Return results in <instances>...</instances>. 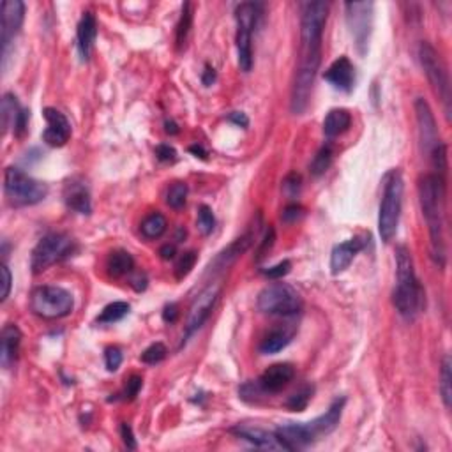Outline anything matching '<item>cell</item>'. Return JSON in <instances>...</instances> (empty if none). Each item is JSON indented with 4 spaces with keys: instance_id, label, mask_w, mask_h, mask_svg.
<instances>
[{
    "instance_id": "45",
    "label": "cell",
    "mask_w": 452,
    "mask_h": 452,
    "mask_svg": "<svg viewBox=\"0 0 452 452\" xmlns=\"http://www.w3.org/2000/svg\"><path fill=\"white\" fill-rule=\"evenodd\" d=\"M156 156L159 161H164V163H168V161H173L177 157V153L175 148L170 147V145H157L156 147Z\"/></svg>"
},
{
    "instance_id": "44",
    "label": "cell",
    "mask_w": 452,
    "mask_h": 452,
    "mask_svg": "<svg viewBox=\"0 0 452 452\" xmlns=\"http://www.w3.org/2000/svg\"><path fill=\"white\" fill-rule=\"evenodd\" d=\"M28 121H31V112L24 108V110H21V113H20V117H18V121H16L15 129H12V131H15L16 137L21 138L25 133H27Z\"/></svg>"
},
{
    "instance_id": "27",
    "label": "cell",
    "mask_w": 452,
    "mask_h": 452,
    "mask_svg": "<svg viewBox=\"0 0 452 452\" xmlns=\"http://www.w3.org/2000/svg\"><path fill=\"white\" fill-rule=\"evenodd\" d=\"M293 338L292 331H286V329H276V331L269 332L266 338L261 339L260 343V354L269 355V354H277L283 348H286L290 345Z\"/></svg>"
},
{
    "instance_id": "13",
    "label": "cell",
    "mask_w": 452,
    "mask_h": 452,
    "mask_svg": "<svg viewBox=\"0 0 452 452\" xmlns=\"http://www.w3.org/2000/svg\"><path fill=\"white\" fill-rule=\"evenodd\" d=\"M373 2H347V21L354 35L355 46L360 53H364L367 48V41L373 27Z\"/></svg>"
},
{
    "instance_id": "30",
    "label": "cell",
    "mask_w": 452,
    "mask_h": 452,
    "mask_svg": "<svg viewBox=\"0 0 452 452\" xmlns=\"http://www.w3.org/2000/svg\"><path fill=\"white\" fill-rule=\"evenodd\" d=\"M438 389H440L445 408H451V403H452V363H451V357H449V355H445L444 360H442L440 383H438Z\"/></svg>"
},
{
    "instance_id": "49",
    "label": "cell",
    "mask_w": 452,
    "mask_h": 452,
    "mask_svg": "<svg viewBox=\"0 0 452 452\" xmlns=\"http://www.w3.org/2000/svg\"><path fill=\"white\" fill-rule=\"evenodd\" d=\"M177 318H179V306L168 304L163 311V320L166 324H175Z\"/></svg>"
},
{
    "instance_id": "14",
    "label": "cell",
    "mask_w": 452,
    "mask_h": 452,
    "mask_svg": "<svg viewBox=\"0 0 452 452\" xmlns=\"http://www.w3.org/2000/svg\"><path fill=\"white\" fill-rule=\"evenodd\" d=\"M219 292H221L219 285L212 283V285H209L205 290H202V292L198 293V297H196L195 302H193L191 309H189V316H187V324L186 329H184L182 345H180V347H184V345L189 341V338H193V334H195L196 331H200L202 325L207 322V318L211 316L212 309H214L216 302H218L219 299Z\"/></svg>"
},
{
    "instance_id": "40",
    "label": "cell",
    "mask_w": 452,
    "mask_h": 452,
    "mask_svg": "<svg viewBox=\"0 0 452 452\" xmlns=\"http://www.w3.org/2000/svg\"><path fill=\"white\" fill-rule=\"evenodd\" d=\"M105 364L110 373L117 371L122 364V350L119 347H110L105 351Z\"/></svg>"
},
{
    "instance_id": "29",
    "label": "cell",
    "mask_w": 452,
    "mask_h": 452,
    "mask_svg": "<svg viewBox=\"0 0 452 452\" xmlns=\"http://www.w3.org/2000/svg\"><path fill=\"white\" fill-rule=\"evenodd\" d=\"M166 218H164L161 212H153L150 216H147V218L141 221V226H140V232L141 235H144L145 238H159L161 235L166 232Z\"/></svg>"
},
{
    "instance_id": "19",
    "label": "cell",
    "mask_w": 452,
    "mask_h": 452,
    "mask_svg": "<svg viewBox=\"0 0 452 452\" xmlns=\"http://www.w3.org/2000/svg\"><path fill=\"white\" fill-rule=\"evenodd\" d=\"M232 433L235 437H238L241 440L250 442L251 445L258 449H267V451H285L283 444L277 438L276 431L270 433L267 429L257 428V426H247V424H238L235 428H232Z\"/></svg>"
},
{
    "instance_id": "43",
    "label": "cell",
    "mask_w": 452,
    "mask_h": 452,
    "mask_svg": "<svg viewBox=\"0 0 452 452\" xmlns=\"http://www.w3.org/2000/svg\"><path fill=\"white\" fill-rule=\"evenodd\" d=\"M0 276H2V295H0V300H6L9 297V293H11V283H12L11 270H9V267L6 266V261L0 266Z\"/></svg>"
},
{
    "instance_id": "32",
    "label": "cell",
    "mask_w": 452,
    "mask_h": 452,
    "mask_svg": "<svg viewBox=\"0 0 452 452\" xmlns=\"http://www.w3.org/2000/svg\"><path fill=\"white\" fill-rule=\"evenodd\" d=\"M193 25V11H191V4L186 2L182 6V11H180V18L179 24H177V31H175V41L177 46L182 48L187 41V35H189V31H191Z\"/></svg>"
},
{
    "instance_id": "11",
    "label": "cell",
    "mask_w": 452,
    "mask_h": 452,
    "mask_svg": "<svg viewBox=\"0 0 452 452\" xmlns=\"http://www.w3.org/2000/svg\"><path fill=\"white\" fill-rule=\"evenodd\" d=\"M419 60L424 69L426 76H428L429 83L438 94V98L442 99L445 106V112H451V85H449L447 69H445L444 62H442L440 55L429 43H421L419 46Z\"/></svg>"
},
{
    "instance_id": "17",
    "label": "cell",
    "mask_w": 452,
    "mask_h": 452,
    "mask_svg": "<svg viewBox=\"0 0 452 452\" xmlns=\"http://www.w3.org/2000/svg\"><path fill=\"white\" fill-rule=\"evenodd\" d=\"M43 115L46 119L48 128L44 129L43 140L51 147H62L71 138V124L67 117L57 108H44Z\"/></svg>"
},
{
    "instance_id": "47",
    "label": "cell",
    "mask_w": 452,
    "mask_h": 452,
    "mask_svg": "<svg viewBox=\"0 0 452 452\" xmlns=\"http://www.w3.org/2000/svg\"><path fill=\"white\" fill-rule=\"evenodd\" d=\"M283 187H285V191L288 193V195L292 196L297 195L300 189V175H297V173H290V175L285 179Z\"/></svg>"
},
{
    "instance_id": "55",
    "label": "cell",
    "mask_w": 452,
    "mask_h": 452,
    "mask_svg": "<svg viewBox=\"0 0 452 452\" xmlns=\"http://www.w3.org/2000/svg\"><path fill=\"white\" fill-rule=\"evenodd\" d=\"M164 131L168 134H177L179 133V128H177V124L173 121H166L164 122Z\"/></svg>"
},
{
    "instance_id": "3",
    "label": "cell",
    "mask_w": 452,
    "mask_h": 452,
    "mask_svg": "<svg viewBox=\"0 0 452 452\" xmlns=\"http://www.w3.org/2000/svg\"><path fill=\"white\" fill-rule=\"evenodd\" d=\"M394 308L405 320H415L426 306V292L415 274L412 253L406 246L396 247V288Z\"/></svg>"
},
{
    "instance_id": "34",
    "label": "cell",
    "mask_w": 452,
    "mask_h": 452,
    "mask_svg": "<svg viewBox=\"0 0 452 452\" xmlns=\"http://www.w3.org/2000/svg\"><path fill=\"white\" fill-rule=\"evenodd\" d=\"M186 198H187V184L186 182H175L173 186H170L166 193V203L172 209L179 211L186 205Z\"/></svg>"
},
{
    "instance_id": "37",
    "label": "cell",
    "mask_w": 452,
    "mask_h": 452,
    "mask_svg": "<svg viewBox=\"0 0 452 452\" xmlns=\"http://www.w3.org/2000/svg\"><path fill=\"white\" fill-rule=\"evenodd\" d=\"M166 354L168 350L163 343H154L150 345L147 350H144V354H141V363L150 364V366H153V364H159L161 360H164Z\"/></svg>"
},
{
    "instance_id": "48",
    "label": "cell",
    "mask_w": 452,
    "mask_h": 452,
    "mask_svg": "<svg viewBox=\"0 0 452 452\" xmlns=\"http://www.w3.org/2000/svg\"><path fill=\"white\" fill-rule=\"evenodd\" d=\"M300 214H302V209H300L299 205H288L285 211H283V216H281V218H283V221L290 223V221H295V219H299Z\"/></svg>"
},
{
    "instance_id": "2",
    "label": "cell",
    "mask_w": 452,
    "mask_h": 452,
    "mask_svg": "<svg viewBox=\"0 0 452 452\" xmlns=\"http://www.w3.org/2000/svg\"><path fill=\"white\" fill-rule=\"evenodd\" d=\"M419 200H421L422 216L429 230V246L431 258L438 267L445 266V180L438 175H424L419 180Z\"/></svg>"
},
{
    "instance_id": "36",
    "label": "cell",
    "mask_w": 452,
    "mask_h": 452,
    "mask_svg": "<svg viewBox=\"0 0 452 452\" xmlns=\"http://www.w3.org/2000/svg\"><path fill=\"white\" fill-rule=\"evenodd\" d=\"M216 226V218L214 212L209 205H200L198 207V230L202 232L203 235L212 234Z\"/></svg>"
},
{
    "instance_id": "33",
    "label": "cell",
    "mask_w": 452,
    "mask_h": 452,
    "mask_svg": "<svg viewBox=\"0 0 452 452\" xmlns=\"http://www.w3.org/2000/svg\"><path fill=\"white\" fill-rule=\"evenodd\" d=\"M332 164V148L331 147H322L316 153V156L313 157L311 164H309V170H311V173L315 177H320L324 175L325 172H327L329 168H331Z\"/></svg>"
},
{
    "instance_id": "46",
    "label": "cell",
    "mask_w": 452,
    "mask_h": 452,
    "mask_svg": "<svg viewBox=\"0 0 452 452\" xmlns=\"http://www.w3.org/2000/svg\"><path fill=\"white\" fill-rule=\"evenodd\" d=\"M121 437H122V442L125 444V447L131 449V451L137 449V440H134L133 429H131V426L129 424H125V422L121 426Z\"/></svg>"
},
{
    "instance_id": "50",
    "label": "cell",
    "mask_w": 452,
    "mask_h": 452,
    "mask_svg": "<svg viewBox=\"0 0 452 452\" xmlns=\"http://www.w3.org/2000/svg\"><path fill=\"white\" fill-rule=\"evenodd\" d=\"M216 78H218V74H216V69L212 66H209V64H207L205 71H203V73H202V83L205 87H211L212 83L216 82Z\"/></svg>"
},
{
    "instance_id": "35",
    "label": "cell",
    "mask_w": 452,
    "mask_h": 452,
    "mask_svg": "<svg viewBox=\"0 0 452 452\" xmlns=\"http://www.w3.org/2000/svg\"><path fill=\"white\" fill-rule=\"evenodd\" d=\"M311 398H313V387L306 385L290 396L288 401H286V406H288L290 410H293V412H302V410H306L308 403L311 401Z\"/></svg>"
},
{
    "instance_id": "52",
    "label": "cell",
    "mask_w": 452,
    "mask_h": 452,
    "mask_svg": "<svg viewBox=\"0 0 452 452\" xmlns=\"http://www.w3.org/2000/svg\"><path fill=\"white\" fill-rule=\"evenodd\" d=\"M131 286H133L137 292H144L147 288V277L144 274H137V276L131 277Z\"/></svg>"
},
{
    "instance_id": "26",
    "label": "cell",
    "mask_w": 452,
    "mask_h": 452,
    "mask_svg": "<svg viewBox=\"0 0 452 452\" xmlns=\"http://www.w3.org/2000/svg\"><path fill=\"white\" fill-rule=\"evenodd\" d=\"M20 105H18V99H16L15 94L6 92L4 98H2V106H0V119H2V133H8L9 129H15L16 121L20 117L21 113Z\"/></svg>"
},
{
    "instance_id": "42",
    "label": "cell",
    "mask_w": 452,
    "mask_h": 452,
    "mask_svg": "<svg viewBox=\"0 0 452 452\" xmlns=\"http://www.w3.org/2000/svg\"><path fill=\"white\" fill-rule=\"evenodd\" d=\"M274 241H276V232H274L272 226H269L266 232V237H263V241H261L260 247H258V260H261V258L266 257L267 253H269L270 250H272L274 246Z\"/></svg>"
},
{
    "instance_id": "22",
    "label": "cell",
    "mask_w": 452,
    "mask_h": 452,
    "mask_svg": "<svg viewBox=\"0 0 452 452\" xmlns=\"http://www.w3.org/2000/svg\"><path fill=\"white\" fill-rule=\"evenodd\" d=\"M251 242H253V234H251V232H247V234L242 235V237L235 238L230 246L223 250L221 253L214 258V261L209 266V272H221L226 267H230L242 253H246V251L250 250Z\"/></svg>"
},
{
    "instance_id": "20",
    "label": "cell",
    "mask_w": 452,
    "mask_h": 452,
    "mask_svg": "<svg viewBox=\"0 0 452 452\" xmlns=\"http://www.w3.org/2000/svg\"><path fill=\"white\" fill-rule=\"evenodd\" d=\"M325 80L341 92H350L355 85V67L348 57H339L325 71Z\"/></svg>"
},
{
    "instance_id": "7",
    "label": "cell",
    "mask_w": 452,
    "mask_h": 452,
    "mask_svg": "<svg viewBox=\"0 0 452 452\" xmlns=\"http://www.w3.org/2000/svg\"><path fill=\"white\" fill-rule=\"evenodd\" d=\"M260 6L253 2H244L235 9V21H237V59L238 67L244 73H250L253 67V31L258 24Z\"/></svg>"
},
{
    "instance_id": "25",
    "label": "cell",
    "mask_w": 452,
    "mask_h": 452,
    "mask_svg": "<svg viewBox=\"0 0 452 452\" xmlns=\"http://www.w3.org/2000/svg\"><path fill=\"white\" fill-rule=\"evenodd\" d=\"M351 125V115L348 110L336 108L327 113L324 121V134L327 138H336L339 134L347 133Z\"/></svg>"
},
{
    "instance_id": "24",
    "label": "cell",
    "mask_w": 452,
    "mask_h": 452,
    "mask_svg": "<svg viewBox=\"0 0 452 452\" xmlns=\"http://www.w3.org/2000/svg\"><path fill=\"white\" fill-rule=\"evenodd\" d=\"M21 345V331L18 325H6L2 331V341H0V364L4 370H9L18 359V351Z\"/></svg>"
},
{
    "instance_id": "21",
    "label": "cell",
    "mask_w": 452,
    "mask_h": 452,
    "mask_svg": "<svg viewBox=\"0 0 452 452\" xmlns=\"http://www.w3.org/2000/svg\"><path fill=\"white\" fill-rule=\"evenodd\" d=\"M364 247V241L360 237H354L350 241L338 244L332 250L331 254V270L332 274H341L343 270H347L350 267V263L354 261V258L360 253V250Z\"/></svg>"
},
{
    "instance_id": "41",
    "label": "cell",
    "mask_w": 452,
    "mask_h": 452,
    "mask_svg": "<svg viewBox=\"0 0 452 452\" xmlns=\"http://www.w3.org/2000/svg\"><path fill=\"white\" fill-rule=\"evenodd\" d=\"M141 387H144V380H141V376H137V374H133V376H131V379L125 382L124 392H122V398L128 399V401H131V399L137 398L138 392L141 390Z\"/></svg>"
},
{
    "instance_id": "28",
    "label": "cell",
    "mask_w": 452,
    "mask_h": 452,
    "mask_svg": "<svg viewBox=\"0 0 452 452\" xmlns=\"http://www.w3.org/2000/svg\"><path fill=\"white\" fill-rule=\"evenodd\" d=\"M134 269V258L128 251H113L106 260V270L112 277H121Z\"/></svg>"
},
{
    "instance_id": "39",
    "label": "cell",
    "mask_w": 452,
    "mask_h": 452,
    "mask_svg": "<svg viewBox=\"0 0 452 452\" xmlns=\"http://www.w3.org/2000/svg\"><path fill=\"white\" fill-rule=\"evenodd\" d=\"M290 269H292V261L283 260L279 261V263H276V266L269 267V269L261 270V272H263V276L266 277H269V279L277 281V279H283V277L290 272Z\"/></svg>"
},
{
    "instance_id": "10",
    "label": "cell",
    "mask_w": 452,
    "mask_h": 452,
    "mask_svg": "<svg viewBox=\"0 0 452 452\" xmlns=\"http://www.w3.org/2000/svg\"><path fill=\"white\" fill-rule=\"evenodd\" d=\"M74 247V241L66 234H48L32 251L31 267L34 274H41L67 258Z\"/></svg>"
},
{
    "instance_id": "4",
    "label": "cell",
    "mask_w": 452,
    "mask_h": 452,
    "mask_svg": "<svg viewBox=\"0 0 452 452\" xmlns=\"http://www.w3.org/2000/svg\"><path fill=\"white\" fill-rule=\"evenodd\" d=\"M347 399L336 398L327 412L309 422H288L276 429V435L285 451H297L311 445L320 437H327L339 426Z\"/></svg>"
},
{
    "instance_id": "8",
    "label": "cell",
    "mask_w": 452,
    "mask_h": 452,
    "mask_svg": "<svg viewBox=\"0 0 452 452\" xmlns=\"http://www.w3.org/2000/svg\"><path fill=\"white\" fill-rule=\"evenodd\" d=\"M257 306L266 315L293 316L302 309V299L288 283H270L258 293Z\"/></svg>"
},
{
    "instance_id": "16",
    "label": "cell",
    "mask_w": 452,
    "mask_h": 452,
    "mask_svg": "<svg viewBox=\"0 0 452 452\" xmlns=\"http://www.w3.org/2000/svg\"><path fill=\"white\" fill-rule=\"evenodd\" d=\"M293 376H295V370H293L292 364L279 363L267 367L260 374V379L257 380V385L261 394H277L290 385Z\"/></svg>"
},
{
    "instance_id": "15",
    "label": "cell",
    "mask_w": 452,
    "mask_h": 452,
    "mask_svg": "<svg viewBox=\"0 0 452 452\" xmlns=\"http://www.w3.org/2000/svg\"><path fill=\"white\" fill-rule=\"evenodd\" d=\"M415 117H417L419 125V140H421V150L426 157L433 153V148H437L438 145L444 144L440 140V133H438V125L433 115V110L426 99L417 98L415 101Z\"/></svg>"
},
{
    "instance_id": "23",
    "label": "cell",
    "mask_w": 452,
    "mask_h": 452,
    "mask_svg": "<svg viewBox=\"0 0 452 452\" xmlns=\"http://www.w3.org/2000/svg\"><path fill=\"white\" fill-rule=\"evenodd\" d=\"M96 35H98V21H96V16L89 11L83 12L82 20H80L78 24V31H76V46H78L80 57H82V60H85V62L90 59V55H92Z\"/></svg>"
},
{
    "instance_id": "9",
    "label": "cell",
    "mask_w": 452,
    "mask_h": 452,
    "mask_svg": "<svg viewBox=\"0 0 452 452\" xmlns=\"http://www.w3.org/2000/svg\"><path fill=\"white\" fill-rule=\"evenodd\" d=\"M74 308L73 293L62 286H40L31 295V309L44 320H57L69 315Z\"/></svg>"
},
{
    "instance_id": "18",
    "label": "cell",
    "mask_w": 452,
    "mask_h": 452,
    "mask_svg": "<svg viewBox=\"0 0 452 452\" xmlns=\"http://www.w3.org/2000/svg\"><path fill=\"white\" fill-rule=\"evenodd\" d=\"M64 202L71 211L89 216L92 212V200H90V191L85 180L80 177H73L71 180H67L64 186Z\"/></svg>"
},
{
    "instance_id": "51",
    "label": "cell",
    "mask_w": 452,
    "mask_h": 452,
    "mask_svg": "<svg viewBox=\"0 0 452 452\" xmlns=\"http://www.w3.org/2000/svg\"><path fill=\"white\" fill-rule=\"evenodd\" d=\"M228 119H230L234 124L241 125V128H247V125H250V119L246 117V113H242V112L230 113V115H228Z\"/></svg>"
},
{
    "instance_id": "38",
    "label": "cell",
    "mask_w": 452,
    "mask_h": 452,
    "mask_svg": "<svg viewBox=\"0 0 452 452\" xmlns=\"http://www.w3.org/2000/svg\"><path fill=\"white\" fill-rule=\"evenodd\" d=\"M195 263H196V253H195V251H187V253H184L182 257H180V260L177 261V266H175L177 279H184L187 274L191 272L193 267H195Z\"/></svg>"
},
{
    "instance_id": "53",
    "label": "cell",
    "mask_w": 452,
    "mask_h": 452,
    "mask_svg": "<svg viewBox=\"0 0 452 452\" xmlns=\"http://www.w3.org/2000/svg\"><path fill=\"white\" fill-rule=\"evenodd\" d=\"M159 254H161V258H163V260H172V258H175L177 250H175V246H173V244H166V246L161 247Z\"/></svg>"
},
{
    "instance_id": "1",
    "label": "cell",
    "mask_w": 452,
    "mask_h": 452,
    "mask_svg": "<svg viewBox=\"0 0 452 452\" xmlns=\"http://www.w3.org/2000/svg\"><path fill=\"white\" fill-rule=\"evenodd\" d=\"M329 16L327 2H308L300 16V59L292 85L290 108L295 115L306 112L311 99L313 85L322 64V35Z\"/></svg>"
},
{
    "instance_id": "12",
    "label": "cell",
    "mask_w": 452,
    "mask_h": 452,
    "mask_svg": "<svg viewBox=\"0 0 452 452\" xmlns=\"http://www.w3.org/2000/svg\"><path fill=\"white\" fill-rule=\"evenodd\" d=\"M25 4L20 0H4L0 4V43H2V66H8L9 51L16 35L24 25Z\"/></svg>"
},
{
    "instance_id": "6",
    "label": "cell",
    "mask_w": 452,
    "mask_h": 452,
    "mask_svg": "<svg viewBox=\"0 0 452 452\" xmlns=\"http://www.w3.org/2000/svg\"><path fill=\"white\" fill-rule=\"evenodd\" d=\"M4 195L12 207H31L46 198L48 186L32 179L20 168L8 166L4 172Z\"/></svg>"
},
{
    "instance_id": "5",
    "label": "cell",
    "mask_w": 452,
    "mask_h": 452,
    "mask_svg": "<svg viewBox=\"0 0 452 452\" xmlns=\"http://www.w3.org/2000/svg\"><path fill=\"white\" fill-rule=\"evenodd\" d=\"M403 191H405V184H403L401 172L399 170H392L385 177L382 203H380L379 232L383 242L392 241L396 232H398L403 207Z\"/></svg>"
},
{
    "instance_id": "54",
    "label": "cell",
    "mask_w": 452,
    "mask_h": 452,
    "mask_svg": "<svg viewBox=\"0 0 452 452\" xmlns=\"http://www.w3.org/2000/svg\"><path fill=\"white\" fill-rule=\"evenodd\" d=\"M189 153L195 154V156L200 157V159H207V150L202 147V145H191V147H189Z\"/></svg>"
},
{
    "instance_id": "31",
    "label": "cell",
    "mask_w": 452,
    "mask_h": 452,
    "mask_svg": "<svg viewBox=\"0 0 452 452\" xmlns=\"http://www.w3.org/2000/svg\"><path fill=\"white\" fill-rule=\"evenodd\" d=\"M131 306L128 302H122V300H117V302H112V304L106 306L101 311V315L98 316V324L99 325H110L115 324V322H121L125 315L129 313Z\"/></svg>"
}]
</instances>
